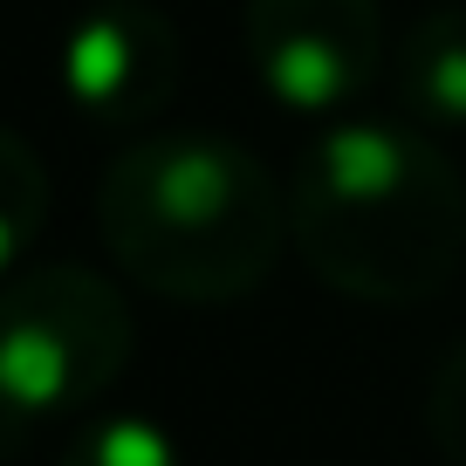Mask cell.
Instances as JSON below:
<instances>
[{
    "instance_id": "cell-1",
    "label": "cell",
    "mask_w": 466,
    "mask_h": 466,
    "mask_svg": "<svg viewBox=\"0 0 466 466\" xmlns=\"http://www.w3.org/2000/svg\"><path fill=\"white\" fill-rule=\"evenodd\" d=\"M289 240L322 289L411 309L466 261V186L446 151L405 124H336L302 151Z\"/></svg>"
},
{
    "instance_id": "cell-2",
    "label": "cell",
    "mask_w": 466,
    "mask_h": 466,
    "mask_svg": "<svg viewBox=\"0 0 466 466\" xmlns=\"http://www.w3.org/2000/svg\"><path fill=\"white\" fill-rule=\"evenodd\" d=\"M103 248L165 302H240L289 240V192L240 137L165 131L124 145L96 178Z\"/></svg>"
},
{
    "instance_id": "cell-3",
    "label": "cell",
    "mask_w": 466,
    "mask_h": 466,
    "mask_svg": "<svg viewBox=\"0 0 466 466\" xmlns=\"http://www.w3.org/2000/svg\"><path fill=\"white\" fill-rule=\"evenodd\" d=\"M137 350L131 302L83 261H42L0 281V419H62L124 378Z\"/></svg>"
},
{
    "instance_id": "cell-4",
    "label": "cell",
    "mask_w": 466,
    "mask_h": 466,
    "mask_svg": "<svg viewBox=\"0 0 466 466\" xmlns=\"http://www.w3.org/2000/svg\"><path fill=\"white\" fill-rule=\"evenodd\" d=\"M240 35L254 76L302 116L350 110L391 62L378 0H248Z\"/></svg>"
},
{
    "instance_id": "cell-5",
    "label": "cell",
    "mask_w": 466,
    "mask_h": 466,
    "mask_svg": "<svg viewBox=\"0 0 466 466\" xmlns=\"http://www.w3.org/2000/svg\"><path fill=\"white\" fill-rule=\"evenodd\" d=\"M186 69V42H178L172 15L151 0H103L62 35V96L96 124H145L165 110Z\"/></svg>"
},
{
    "instance_id": "cell-6",
    "label": "cell",
    "mask_w": 466,
    "mask_h": 466,
    "mask_svg": "<svg viewBox=\"0 0 466 466\" xmlns=\"http://www.w3.org/2000/svg\"><path fill=\"white\" fill-rule=\"evenodd\" d=\"M391 76L419 124H466V7H432L411 21Z\"/></svg>"
},
{
    "instance_id": "cell-7",
    "label": "cell",
    "mask_w": 466,
    "mask_h": 466,
    "mask_svg": "<svg viewBox=\"0 0 466 466\" xmlns=\"http://www.w3.org/2000/svg\"><path fill=\"white\" fill-rule=\"evenodd\" d=\"M48 199H56L48 165L35 158V145H28L21 131H7V124H0V281L28 261L35 233L48 227Z\"/></svg>"
},
{
    "instance_id": "cell-8",
    "label": "cell",
    "mask_w": 466,
    "mask_h": 466,
    "mask_svg": "<svg viewBox=\"0 0 466 466\" xmlns=\"http://www.w3.org/2000/svg\"><path fill=\"white\" fill-rule=\"evenodd\" d=\"M62 466H178V446L165 425L137 419V411H110V419H89L69 439Z\"/></svg>"
},
{
    "instance_id": "cell-9",
    "label": "cell",
    "mask_w": 466,
    "mask_h": 466,
    "mask_svg": "<svg viewBox=\"0 0 466 466\" xmlns=\"http://www.w3.org/2000/svg\"><path fill=\"white\" fill-rule=\"evenodd\" d=\"M425 425H432V446L446 452L452 466H466V343L439 364L432 398H425Z\"/></svg>"
}]
</instances>
